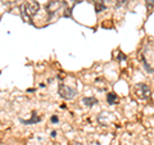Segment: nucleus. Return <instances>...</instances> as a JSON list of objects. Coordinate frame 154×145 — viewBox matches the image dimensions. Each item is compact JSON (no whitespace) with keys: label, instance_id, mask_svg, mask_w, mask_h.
<instances>
[{"label":"nucleus","instance_id":"obj_12","mask_svg":"<svg viewBox=\"0 0 154 145\" xmlns=\"http://www.w3.org/2000/svg\"><path fill=\"white\" fill-rule=\"evenodd\" d=\"M51 122H58V117H55V116H53V117H51Z\"/></svg>","mask_w":154,"mask_h":145},{"label":"nucleus","instance_id":"obj_5","mask_svg":"<svg viewBox=\"0 0 154 145\" xmlns=\"http://www.w3.org/2000/svg\"><path fill=\"white\" fill-rule=\"evenodd\" d=\"M62 3H63V4H64V7H66L63 17L69 18V17L72 16V11H73L75 5L77 4V0H63V2H62Z\"/></svg>","mask_w":154,"mask_h":145},{"label":"nucleus","instance_id":"obj_13","mask_svg":"<svg viewBox=\"0 0 154 145\" xmlns=\"http://www.w3.org/2000/svg\"><path fill=\"white\" fill-rule=\"evenodd\" d=\"M69 145H82V144H81V143H77V141H75V143H71Z\"/></svg>","mask_w":154,"mask_h":145},{"label":"nucleus","instance_id":"obj_7","mask_svg":"<svg viewBox=\"0 0 154 145\" xmlns=\"http://www.w3.org/2000/svg\"><path fill=\"white\" fill-rule=\"evenodd\" d=\"M82 103L86 105V107H93V105L98 104V99L93 98V96H89V98H84L82 99Z\"/></svg>","mask_w":154,"mask_h":145},{"label":"nucleus","instance_id":"obj_1","mask_svg":"<svg viewBox=\"0 0 154 145\" xmlns=\"http://www.w3.org/2000/svg\"><path fill=\"white\" fill-rule=\"evenodd\" d=\"M38 3L35 0H27L26 3H23L21 5V16L25 22L32 23V17L38 12Z\"/></svg>","mask_w":154,"mask_h":145},{"label":"nucleus","instance_id":"obj_4","mask_svg":"<svg viewBox=\"0 0 154 145\" xmlns=\"http://www.w3.org/2000/svg\"><path fill=\"white\" fill-rule=\"evenodd\" d=\"M60 7H62V2H60V0H50V2L48 3V5H46V12H48V14H49V17L54 16V13Z\"/></svg>","mask_w":154,"mask_h":145},{"label":"nucleus","instance_id":"obj_10","mask_svg":"<svg viewBox=\"0 0 154 145\" xmlns=\"http://www.w3.org/2000/svg\"><path fill=\"white\" fill-rule=\"evenodd\" d=\"M126 3H127V0H116V4H114V7L118 9V8L123 7L125 4H126Z\"/></svg>","mask_w":154,"mask_h":145},{"label":"nucleus","instance_id":"obj_3","mask_svg":"<svg viewBox=\"0 0 154 145\" xmlns=\"http://www.w3.org/2000/svg\"><path fill=\"white\" fill-rule=\"evenodd\" d=\"M58 93L66 100H72L77 95V90L75 88H71V86H67L63 84H59V88H58Z\"/></svg>","mask_w":154,"mask_h":145},{"label":"nucleus","instance_id":"obj_11","mask_svg":"<svg viewBox=\"0 0 154 145\" xmlns=\"http://www.w3.org/2000/svg\"><path fill=\"white\" fill-rule=\"evenodd\" d=\"M148 8H154V0H146Z\"/></svg>","mask_w":154,"mask_h":145},{"label":"nucleus","instance_id":"obj_6","mask_svg":"<svg viewBox=\"0 0 154 145\" xmlns=\"http://www.w3.org/2000/svg\"><path fill=\"white\" fill-rule=\"evenodd\" d=\"M94 5H95L96 13H102L107 8V4L104 3V0H94Z\"/></svg>","mask_w":154,"mask_h":145},{"label":"nucleus","instance_id":"obj_8","mask_svg":"<svg viewBox=\"0 0 154 145\" xmlns=\"http://www.w3.org/2000/svg\"><path fill=\"white\" fill-rule=\"evenodd\" d=\"M107 101H108V104H110V105L117 104V101H118V96L116 95L114 93H108V94H107Z\"/></svg>","mask_w":154,"mask_h":145},{"label":"nucleus","instance_id":"obj_9","mask_svg":"<svg viewBox=\"0 0 154 145\" xmlns=\"http://www.w3.org/2000/svg\"><path fill=\"white\" fill-rule=\"evenodd\" d=\"M38 121H40V118H38V117H36V114L33 113L32 118H31L30 121H23V123H26V125H30V123H35V122H38Z\"/></svg>","mask_w":154,"mask_h":145},{"label":"nucleus","instance_id":"obj_2","mask_svg":"<svg viewBox=\"0 0 154 145\" xmlns=\"http://www.w3.org/2000/svg\"><path fill=\"white\" fill-rule=\"evenodd\" d=\"M134 91H135V95L140 100H146L152 95V91L146 84H136L134 88Z\"/></svg>","mask_w":154,"mask_h":145}]
</instances>
